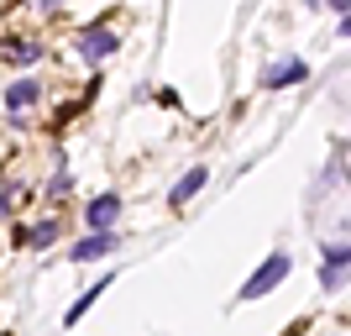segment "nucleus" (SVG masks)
<instances>
[{"mask_svg":"<svg viewBox=\"0 0 351 336\" xmlns=\"http://www.w3.org/2000/svg\"><path fill=\"white\" fill-rule=\"evenodd\" d=\"M320 284H325V289H341V284H346V268H325Z\"/></svg>","mask_w":351,"mask_h":336,"instance_id":"ddd939ff","label":"nucleus"},{"mask_svg":"<svg viewBox=\"0 0 351 336\" xmlns=\"http://www.w3.org/2000/svg\"><path fill=\"white\" fill-rule=\"evenodd\" d=\"M320 263L325 268H351V242H325V247H320Z\"/></svg>","mask_w":351,"mask_h":336,"instance_id":"9b49d317","label":"nucleus"},{"mask_svg":"<svg viewBox=\"0 0 351 336\" xmlns=\"http://www.w3.org/2000/svg\"><path fill=\"white\" fill-rule=\"evenodd\" d=\"M5 58H11L16 69H32V63L43 58V43H11V47H5Z\"/></svg>","mask_w":351,"mask_h":336,"instance_id":"9d476101","label":"nucleus"},{"mask_svg":"<svg viewBox=\"0 0 351 336\" xmlns=\"http://www.w3.org/2000/svg\"><path fill=\"white\" fill-rule=\"evenodd\" d=\"M110 284H116V273H105V278H100V284H89V289H84V294H79V300H73V305H69V310H63V326H79V321H84V310H89V305H95V300H100V294H105V289H110Z\"/></svg>","mask_w":351,"mask_h":336,"instance_id":"6e6552de","label":"nucleus"},{"mask_svg":"<svg viewBox=\"0 0 351 336\" xmlns=\"http://www.w3.org/2000/svg\"><path fill=\"white\" fill-rule=\"evenodd\" d=\"M105 252H116V232H89V236H79L69 247V258L73 263H100Z\"/></svg>","mask_w":351,"mask_h":336,"instance_id":"20e7f679","label":"nucleus"},{"mask_svg":"<svg viewBox=\"0 0 351 336\" xmlns=\"http://www.w3.org/2000/svg\"><path fill=\"white\" fill-rule=\"evenodd\" d=\"M73 47H79V58H84V63H105V58L121 47V37H116L110 27H100V21H95V27L79 32V43H73Z\"/></svg>","mask_w":351,"mask_h":336,"instance_id":"f03ea898","label":"nucleus"},{"mask_svg":"<svg viewBox=\"0 0 351 336\" xmlns=\"http://www.w3.org/2000/svg\"><path fill=\"white\" fill-rule=\"evenodd\" d=\"M341 37H346V43H351V11L341 16Z\"/></svg>","mask_w":351,"mask_h":336,"instance_id":"2eb2a0df","label":"nucleus"},{"mask_svg":"<svg viewBox=\"0 0 351 336\" xmlns=\"http://www.w3.org/2000/svg\"><path fill=\"white\" fill-rule=\"evenodd\" d=\"M73 190V174H53L47 179V194H69Z\"/></svg>","mask_w":351,"mask_h":336,"instance_id":"f8f14e48","label":"nucleus"},{"mask_svg":"<svg viewBox=\"0 0 351 336\" xmlns=\"http://www.w3.org/2000/svg\"><path fill=\"white\" fill-rule=\"evenodd\" d=\"M37 100H43V85H37L32 74H21L16 85H5V111H11L16 121H21V111H32Z\"/></svg>","mask_w":351,"mask_h":336,"instance_id":"39448f33","label":"nucleus"},{"mask_svg":"<svg viewBox=\"0 0 351 336\" xmlns=\"http://www.w3.org/2000/svg\"><path fill=\"white\" fill-rule=\"evenodd\" d=\"M289 268H293L289 252H273V258H263V263L252 268V278L241 284V294H236V300H263L267 289H278L283 278H289Z\"/></svg>","mask_w":351,"mask_h":336,"instance_id":"f257e3e1","label":"nucleus"},{"mask_svg":"<svg viewBox=\"0 0 351 336\" xmlns=\"http://www.w3.org/2000/svg\"><path fill=\"white\" fill-rule=\"evenodd\" d=\"M21 242H27V247H53V242H58V221H43V226H32V232H21Z\"/></svg>","mask_w":351,"mask_h":336,"instance_id":"1a4fd4ad","label":"nucleus"},{"mask_svg":"<svg viewBox=\"0 0 351 336\" xmlns=\"http://www.w3.org/2000/svg\"><path fill=\"white\" fill-rule=\"evenodd\" d=\"M205 184H210V168H189V174H184L173 190H168V210H184V205L205 190Z\"/></svg>","mask_w":351,"mask_h":336,"instance_id":"0eeeda50","label":"nucleus"},{"mask_svg":"<svg viewBox=\"0 0 351 336\" xmlns=\"http://www.w3.org/2000/svg\"><path fill=\"white\" fill-rule=\"evenodd\" d=\"M304 79H309V63H304V58H283V63H273V69H267L263 85H267V89H293V85H304Z\"/></svg>","mask_w":351,"mask_h":336,"instance_id":"423d86ee","label":"nucleus"},{"mask_svg":"<svg viewBox=\"0 0 351 336\" xmlns=\"http://www.w3.org/2000/svg\"><path fill=\"white\" fill-rule=\"evenodd\" d=\"M325 5H330V11H341V16L351 11V0H325Z\"/></svg>","mask_w":351,"mask_h":336,"instance_id":"4468645a","label":"nucleus"},{"mask_svg":"<svg viewBox=\"0 0 351 336\" xmlns=\"http://www.w3.org/2000/svg\"><path fill=\"white\" fill-rule=\"evenodd\" d=\"M116 221H121V194H95L89 200V210H84V226L89 232H116Z\"/></svg>","mask_w":351,"mask_h":336,"instance_id":"7ed1b4c3","label":"nucleus"},{"mask_svg":"<svg viewBox=\"0 0 351 336\" xmlns=\"http://www.w3.org/2000/svg\"><path fill=\"white\" fill-rule=\"evenodd\" d=\"M58 5H63V0H43V11H58Z\"/></svg>","mask_w":351,"mask_h":336,"instance_id":"dca6fc26","label":"nucleus"}]
</instances>
